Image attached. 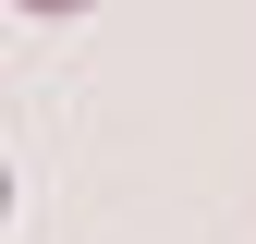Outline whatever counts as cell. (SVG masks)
<instances>
[{
    "label": "cell",
    "mask_w": 256,
    "mask_h": 244,
    "mask_svg": "<svg viewBox=\"0 0 256 244\" xmlns=\"http://www.w3.org/2000/svg\"><path fill=\"white\" fill-rule=\"evenodd\" d=\"M24 12H86V0H24Z\"/></svg>",
    "instance_id": "1"
}]
</instances>
